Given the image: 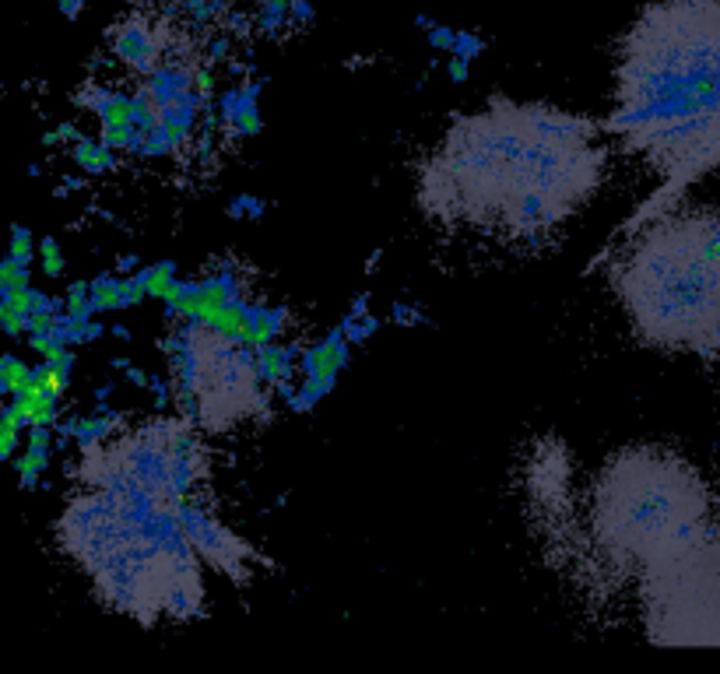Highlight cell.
Wrapping results in <instances>:
<instances>
[{
	"mask_svg": "<svg viewBox=\"0 0 720 674\" xmlns=\"http://www.w3.org/2000/svg\"><path fill=\"white\" fill-rule=\"evenodd\" d=\"M447 74H450V78H454V81H464V78H468V60L454 57V60H450V64H447Z\"/></svg>",
	"mask_w": 720,
	"mask_h": 674,
	"instance_id": "obj_21",
	"label": "cell"
},
{
	"mask_svg": "<svg viewBox=\"0 0 720 674\" xmlns=\"http://www.w3.org/2000/svg\"><path fill=\"white\" fill-rule=\"evenodd\" d=\"M57 8L64 18H78L85 11V0H57Z\"/></svg>",
	"mask_w": 720,
	"mask_h": 674,
	"instance_id": "obj_20",
	"label": "cell"
},
{
	"mask_svg": "<svg viewBox=\"0 0 720 674\" xmlns=\"http://www.w3.org/2000/svg\"><path fill=\"white\" fill-rule=\"evenodd\" d=\"M74 162L85 169V173H106V169H113L116 158H113V148L102 141H92V137H81V141H74Z\"/></svg>",
	"mask_w": 720,
	"mask_h": 674,
	"instance_id": "obj_7",
	"label": "cell"
},
{
	"mask_svg": "<svg viewBox=\"0 0 720 674\" xmlns=\"http://www.w3.org/2000/svg\"><path fill=\"white\" fill-rule=\"evenodd\" d=\"M394 320L397 323H418L422 316H418V309H411V306H394Z\"/></svg>",
	"mask_w": 720,
	"mask_h": 674,
	"instance_id": "obj_22",
	"label": "cell"
},
{
	"mask_svg": "<svg viewBox=\"0 0 720 674\" xmlns=\"http://www.w3.org/2000/svg\"><path fill=\"white\" fill-rule=\"evenodd\" d=\"M11 260H18V264L29 267L32 257H36V243H32V232L25 229V225H15L11 229V250H8Z\"/></svg>",
	"mask_w": 720,
	"mask_h": 674,
	"instance_id": "obj_11",
	"label": "cell"
},
{
	"mask_svg": "<svg viewBox=\"0 0 720 674\" xmlns=\"http://www.w3.org/2000/svg\"><path fill=\"white\" fill-rule=\"evenodd\" d=\"M612 285L647 345L720 359V204L657 215Z\"/></svg>",
	"mask_w": 720,
	"mask_h": 674,
	"instance_id": "obj_3",
	"label": "cell"
},
{
	"mask_svg": "<svg viewBox=\"0 0 720 674\" xmlns=\"http://www.w3.org/2000/svg\"><path fill=\"white\" fill-rule=\"evenodd\" d=\"M229 215H232V218H243V215L260 218V215H264V204L253 201V197H236V201L229 204Z\"/></svg>",
	"mask_w": 720,
	"mask_h": 674,
	"instance_id": "obj_19",
	"label": "cell"
},
{
	"mask_svg": "<svg viewBox=\"0 0 720 674\" xmlns=\"http://www.w3.org/2000/svg\"><path fill=\"white\" fill-rule=\"evenodd\" d=\"M594 517L612 555L671 566L703 545L710 495L703 478L675 453L629 450L601 474Z\"/></svg>",
	"mask_w": 720,
	"mask_h": 674,
	"instance_id": "obj_4",
	"label": "cell"
},
{
	"mask_svg": "<svg viewBox=\"0 0 720 674\" xmlns=\"http://www.w3.org/2000/svg\"><path fill=\"white\" fill-rule=\"evenodd\" d=\"M615 78L619 106L608 130L664 176L661 194L640 211L661 215L720 169V0L650 4L622 39Z\"/></svg>",
	"mask_w": 720,
	"mask_h": 674,
	"instance_id": "obj_1",
	"label": "cell"
},
{
	"mask_svg": "<svg viewBox=\"0 0 720 674\" xmlns=\"http://www.w3.org/2000/svg\"><path fill=\"white\" fill-rule=\"evenodd\" d=\"M425 36H429V46H432V50H436V53H443V50L450 53V50H454V39H457V32H454V29H447V25H440V22H436L429 32H425Z\"/></svg>",
	"mask_w": 720,
	"mask_h": 674,
	"instance_id": "obj_16",
	"label": "cell"
},
{
	"mask_svg": "<svg viewBox=\"0 0 720 674\" xmlns=\"http://www.w3.org/2000/svg\"><path fill=\"white\" fill-rule=\"evenodd\" d=\"M4 380H8L11 394H18V390H25L32 383V369L25 366L22 359H15V355H8L4 359Z\"/></svg>",
	"mask_w": 720,
	"mask_h": 674,
	"instance_id": "obj_14",
	"label": "cell"
},
{
	"mask_svg": "<svg viewBox=\"0 0 720 674\" xmlns=\"http://www.w3.org/2000/svg\"><path fill=\"white\" fill-rule=\"evenodd\" d=\"M29 285V267L11 257H0V288H25Z\"/></svg>",
	"mask_w": 720,
	"mask_h": 674,
	"instance_id": "obj_13",
	"label": "cell"
},
{
	"mask_svg": "<svg viewBox=\"0 0 720 674\" xmlns=\"http://www.w3.org/2000/svg\"><path fill=\"white\" fill-rule=\"evenodd\" d=\"M4 359H8V355H0V376H4Z\"/></svg>",
	"mask_w": 720,
	"mask_h": 674,
	"instance_id": "obj_26",
	"label": "cell"
},
{
	"mask_svg": "<svg viewBox=\"0 0 720 674\" xmlns=\"http://www.w3.org/2000/svg\"><path fill=\"white\" fill-rule=\"evenodd\" d=\"M50 464V453H36V450H25L15 457V471L22 478V488H36L39 485V474L46 471Z\"/></svg>",
	"mask_w": 720,
	"mask_h": 674,
	"instance_id": "obj_8",
	"label": "cell"
},
{
	"mask_svg": "<svg viewBox=\"0 0 720 674\" xmlns=\"http://www.w3.org/2000/svg\"><path fill=\"white\" fill-rule=\"evenodd\" d=\"M313 18V0H292V29H310Z\"/></svg>",
	"mask_w": 720,
	"mask_h": 674,
	"instance_id": "obj_18",
	"label": "cell"
},
{
	"mask_svg": "<svg viewBox=\"0 0 720 674\" xmlns=\"http://www.w3.org/2000/svg\"><path fill=\"white\" fill-rule=\"evenodd\" d=\"M39 264H43L46 278H60L64 274V253H60V243L53 236H46L39 243Z\"/></svg>",
	"mask_w": 720,
	"mask_h": 674,
	"instance_id": "obj_10",
	"label": "cell"
},
{
	"mask_svg": "<svg viewBox=\"0 0 720 674\" xmlns=\"http://www.w3.org/2000/svg\"><path fill=\"white\" fill-rule=\"evenodd\" d=\"M341 330H345V337L352 341V345H359V341H369V337L380 330V320H376V316H369V313H359V316L348 313L345 323H341Z\"/></svg>",
	"mask_w": 720,
	"mask_h": 674,
	"instance_id": "obj_9",
	"label": "cell"
},
{
	"mask_svg": "<svg viewBox=\"0 0 720 674\" xmlns=\"http://www.w3.org/2000/svg\"><path fill=\"white\" fill-rule=\"evenodd\" d=\"M116 267H120V271H130V267H137V257H120V264Z\"/></svg>",
	"mask_w": 720,
	"mask_h": 674,
	"instance_id": "obj_24",
	"label": "cell"
},
{
	"mask_svg": "<svg viewBox=\"0 0 720 674\" xmlns=\"http://www.w3.org/2000/svg\"><path fill=\"white\" fill-rule=\"evenodd\" d=\"M176 517H180L190 545H194V552L201 555L204 562L225 569L232 580H243V576L250 573V548L232 531H225L204 506H194V502L183 499L180 506H176Z\"/></svg>",
	"mask_w": 720,
	"mask_h": 674,
	"instance_id": "obj_5",
	"label": "cell"
},
{
	"mask_svg": "<svg viewBox=\"0 0 720 674\" xmlns=\"http://www.w3.org/2000/svg\"><path fill=\"white\" fill-rule=\"evenodd\" d=\"M8 394H11V387H8V380H4V376H0V404L8 401Z\"/></svg>",
	"mask_w": 720,
	"mask_h": 674,
	"instance_id": "obj_25",
	"label": "cell"
},
{
	"mask_svg": "<svg viewBox=\"0 0 720 674\" xmlns=\"http://www.w3.org/2000/svg\"><path fill=\"white\" fill-rule=\"evenodd\" d=\"M57 141H81L78 127H74V123H60V127H57Z\"/></svg>",
	"mask_w": 720,
	"mask_h": 674,
	"instance_id": "obj_23",
	"label": "cell"
},
{
	"mask_svg": "<svg viewBox=\"0 0 720 674\" xmlns=\"http://www.w3.org/2000/svg\"><path fill=\"white\" fill-rule=\"evenodd\" d=\"M0 330L8 337H22L25 334V316L18 309H11L8 302L0 299Z\"/></svg>",
	"mask_w": 720,
	"mask_h": 674,
	"instance_id": "obj_15",
	"label": "cell"
},
{
	"mask_svg": "<svg viewBox=\"0 0 720 674\" xmlns=\"http://www.w3.org/2000/svg\"><path fill=\"white\" fill-rule=\"evenodd\" d=\"M113 57L123 60L130 71L152 74L162 64V32L144 18H127L113 32Z\"/></svg>",
	"mask_w": 720,
	"mask_h": 674,
	"instance_id": "obj_6",
	"label": "cell"
},
{
	"mask_svg": "<svg viewBox=\"0 0 720 674\" xmlns=\"http://www.w3.org/2000/svg\"><path fill=\"white\" fill-rule=\"evenodd\" d=\"M706 562H713V569H717V573H720V541H717V545H713L710 548V559H706ZM717 597H720V590H717ZM710 629H706V643H720V604H717V615H713L710 618Z\"/></svg>",
	"mask_w": 720,
	"mask_h": 674,
	"instance_id": "obj_17",
	"label": "cell"
},
{
	"mask_svg": "<svg viewBox=\"0 0 720 674\" xmlns=\"http://www.w3.org/2000/svg\"><path fill=\"white\" fill-rule=\"evenodd\" d=\"M605 151L594 141H555L527 123L524 102L492 99L478 116L454 123L422 165L418 201L440 222L534 239L566 222L594 194Z\"/></svg>",
	"mask_w": 720,
	"mask_h": 674,
	"instance_id": "obj_2",
	"label": "cell"
},
{
	"mask_svg": "<svg viewBox=\"0 0 720 674\" xmlns=\"http://www.w3.org/2000/svg\"><path fill=\"white\" fill-rule=\"evenodd\" d=\"M485 50V39L482 36H475V32H468V29H461L457 32V39H454V50H450V57H461V60H478V53Z\"/></svg>",
	"mask_w": 720,
	"mask_h": 674,
	"instance_id": "obj_12",
	"label": "cell"
}]
</instances>
